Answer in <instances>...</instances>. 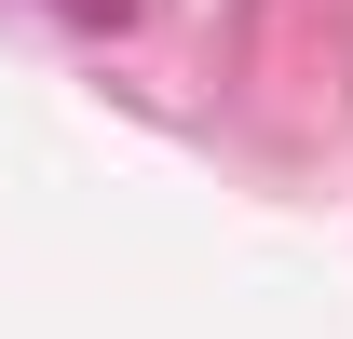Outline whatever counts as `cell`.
<instances>
[{
	"label": "cell",
	"mask_w": 353,
	"mask_h": 339,
	"mask_svg": "<svg viewBox=\"0 0 353 339\" xmlns=\"http://www.w3.org/2000/svg\"><path fill=\"white\" fill-rule=\"evenodd\" d=\"M68 28H136V0H54Z\"/></svg>",
	"instance_id": "1"
}]
</instances>
